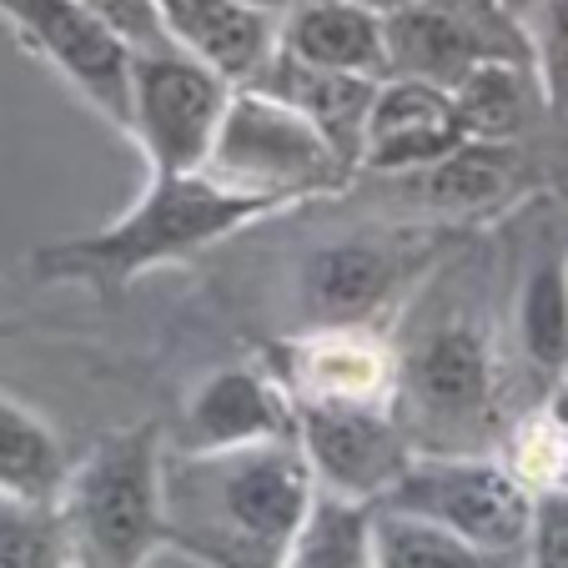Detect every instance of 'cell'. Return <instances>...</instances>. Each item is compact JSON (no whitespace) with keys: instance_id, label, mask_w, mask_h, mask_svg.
Masks as SVG:
<instances>
[{"instance_id":"6da1fadb","label":"cell","mask_w":568,"mask_h":568,"mask_svg":"<svg viewBox=\"0 0 568 568\" xmlns=\"http://www.w3.org/2000/svg\"><path fill=\"white\" fill-rule=\"evenodd\" d=\"M317 498V473L297 433L226 453H182L161 463L166 548L212 568H282Z\"/></svg>"},{"instance_id":"7a4b0ae2","label":"cell","mask_w":568,"mask_h":568,"mask_svg":"<svg viewBox=\"0 0 568 568\" xmlns=\"http://www.w3.org/2000/svg\"><path fill=\"white\" fill-rule=\"evenodd\" d=\"M272 212H287V206L257 192H236L206 172L151 176L146 192L116 222L41 247L31 257V272L51 287H87L101 302H116L151 267L196 257Z\"/></svg>"},{"instance_id":"3957f363","label":"cell","mask_w":568,"mask_h":568,"mask_svg":"<svg viewBox=\"0 0 568 568\" xmlns=\"http://www.w3.org/2000/svg\"><path fill=\"white\" fill-rule=\"evenodd\" d=\"M161 463V428L141 423L106 433L65 473L55 514L75 568H146V558L166 544Z\"/></svg>"},{"instance_id":"277c9868","label":"cell","mask_w":568,"mask_h":568,"mask_svg":"<svg viewBox=\"0 0 568 568\" xmlns=\"http://www.w3.org/2000/svg\"><path fill=\"white\" fill-rule=\"evenodd\" d=\"M202 172L236 192L272 196L282 206L343 192L353 182V166L337 156L333 141L267 87H232Z\"/></svg>"},{"instance_id":"5b68a950","label":"cell","mask_w":568,"mask_h":568,"mask_svg":"<svg viewBox=\"0 0 568 568\" xmlns=\"http://www.w3.org/2000/svg\"><path fill=\"white\" fill-rule=\"evenodd\" d=\"M377 504L423 514L463 534L468 544L524 558L528 518H534V483L508 463L483 458V453H413L403 478Z\"/></svg>"},{"instance_id":"8992f818","label":"cell","mask_w":568,"mask_h":568,"mask_svg":"<svg viewBox=\"0 0 568 568\" xmlns=\"http://www.w3.org/2000/svg\"><path fill=\"white\" fill-rule=\"evenodd\" d=\"M226 101H232V81L182 41L131 55L126 136L146 151L151 176L202 172Z\"/></svg>"},{"instance_id":"52a82bcc","label":"cell","mask_w":568,"mask_h":568,"mask_svg":"<svg viewBox=\"0 0 568 568\" xmlns=\"http://www.w3.org/2000/svg\"><path fill=\"white\" fill-rule=\"evenodd\" d=\"M387 75H413L453 91L488 61L534 65L528 26L508 0H403L383 11Z\"/></svg>"},{"instance_id":"ba28073f","label":"cell","mask_w":568,"mask_h":568,"mask_svg":"<svg viewBox=\"0 0 568 568\" xmlns=\"http://www.w3.org/2000/svg\"><path fill=\"white\" fill-rule=\"evenodd\" d=\"M292 428L307 453L317 488L377 504L413 463L408 433L383 403H343V397H292Z\"/></svg>"},{"instance_id":"9c48e42d","label":"cell","mask_w":568,"mask_h":568,"mask_svg":"<svg viewBox=\"0 0 568 568\" xmlns=\"http://www.w3.org/2000/svg\"><path fill=\"white\" fill-rule=\"evenodd\" d=\"M0 21L21 36L26 51L61 71L116 131L131 126V45L81 0H0Z\"/></svg>"},{"instance_id":"30bf717a","label":"cell","mask_w":568,"mask_h":568,"mask_svg":"<svg viewBox=\"0 0 568 568\" xmlns=\"http://www.w3.org/2000/svg\"><path fill=\"white\" fill-rule=\"evenodd\" d=\"M468 141L453 106V91L433 87V81H413V75H387L377 81L373 111H367L363 131V161L367 172H423L448 151Z\"/></svg>"},{"instance_id":"8fae6325","label":"cell","mask_w":568,"mask_h":568,"mask_svg":"<svg viewBox=\"0 0 568 568\" xmlns=\"http://www.w3.org/2000/svg\"><path fill=\"white\" fill-rule=\"evenodd\" d=\"M287 433H297L287 387L252 367H222L186 403L182 453H226L247 448V443L287 438Z\"/></svg>"},{"instance_id":"7c38bea8","label":"cell","mask_w":568,"mask_h":568,"mask_svg":"<svg viewBox=\"0 0 568 568\" xmlns=\"http://www.w3.org/2000/svg\"><path fill=\"white\" fill-rule=\"evenodd\" d=\"M413 408L433 423H478L494 403V357L468 322H443L403 363Z\"/></svg>"},{"instance_id":"4fadbf2b","label":"cell","mask_w":568,"mask_h":568,"mask_svg":"<svg viewBox=\"0 0 568 568\" xmlns=\"http://www.w3.org/2000/svg\"><path fill=\"white\" fill-rule=\"evenodd\" d=\"M277 51L317 71H353L387 81L383 11L367 0H302L282 16Z\"/></svg>"},{"instance_id":"5bb4252c","label":"cell","mask_w":568,"mask_h":568,"mask_svg":"<svg viewBox=\"0 0 568 568\" xmlns=\"http://www.w3.org/2000/svg\"><path fill=\"white\" fill-rule=\"evenodd\" d=\"M403 262L383 242H333L302 262V307L317 327H367L377 307L393 297Z\"/></svg>"},{"instance_id":"9a60e30c","label":"cell","mask_w":568,"mask_h":568,"mask_svg":"<svg viewBox=\"0 0 568 568\" xmlns=\"http://www.w3.org/2000/svg\"><path fill=\"white\" fill-rule=\"evenodd\" d=\"M161 11H166L176 41L202 55L206 65H216L232 87L257 81L262 65L277 51L282 16L252 11L242 0H161Z\"/></svg>"},{"instance_id":"2e32d148","label":"cell","mask_w":568,"mask_h":568,"mask_svg":"<svg viewBox=\"0 0 568 568\" xmlns=\"http://www.w3.org/2000/svg\"><path fill=\"white\" fill-rule=\"evenodd\" d=\"M247 87H267V91H277L282 101H292L322 136L333 141L337 156L357 172V161H363L367 111H373V97H377L373 75L317 71V65H302V61H292V55L272 51V61L262 65V75L247 81Z\"/></svg>"},{"instance_id":"e0dca14e","label":"cell","mask_w":568,"mask_h":568,"mask_svg":"<svg viewBox=\"0 0 568 568\" xmlns=\"http://www.w3.org/2000/svg\"><path fill=\"white\" fill-rule=\"evenodd\" d=\"M287 397H343V403H383L393 387V363L367 337V327H317L287 357Z\"/></svg>"},{"instance_id":"ac0fdd59","label":"cell","mask_w":568,"mask_h":568,"mask_svg":"<svg viewBox=\"0 0 568 568\" xmlns=\"http://www.w3.org/2000/svg\"><path fill=\"white\" fill-rule=\"evenodd\" d=\"M65 453L51 423L0 393V498L26 508H55L65 488Z\"/></svg>"},{"instance_id":"d6986e66","label":"cell","mask_w":568,"mask_h":568,"mask_svg":"<svg viewBox=\"0 0 568 568\" xmlns=\"http://www.w3.org/2000/svg\"><path fill=\"white\" fill-rule=\"evenodd\" d=\"M373 568H524V558L468 544L423 514L373 504Z\"/></svg>"},{"instance_id":"ffe728a7","label":"cell","mask_w":568,"mask_h":568,"mask_svg":"<svg viewBox=\"0 0 568 568\" xmlns=\"http://www.w3.org/2000/svg\"><path fill=\"white\" fill-rule=\"evenodd\" d=\"M534 101L544 106V87L524 61H488L453 87V106L468 141H514L534 116Z\"/></svg>"},{"instance_id":"44dd1931","label":"cell","mask_w":568,"mask_h":568,"mask_svg":"<svg viewBox=\"0 0 568 568\" xmlns=\"http://www.w3.org/2000/svg\"><path fill=\"white\" fill-rule=\"evenodd\" d=\"M282 568H373V504L317 488Z\"/></svg>"},{"instance_id":"7402d4cb","label":"cell","mask_w":568,"mask_h":568,"mask_svg":"<svg viewBox=\"0 0 568 568\" xmlns=\"http://www.w3.org/2000/svg\"><path fill=\"white\" fill-rule=\"evenodd\" d=\"M514 146L508 141H463L458 151H448L443 161L423 166V192L433 206L448 212H483L508 196L514 186Z\"/></svg>"},{"instance_id":"603a6c76","label":"cell","mask_w":568,"mask_h":568,"mask_svg":"<svg viewBox=\"0 0 568 568\" xmlns=\"http://www.w3.org/2000/svg\"><path fill=\"white\" fill-rule=\"evenodd\" d=\"M518 337L544 377H568V252L544 257L518 297Z\"/></svg>"},{"instance_id":"cb8c5ba5","label":"cell","mask_w":568,"mask_h":568,"mask_svg":"<svg viewBox=\"0 0 568 568\" xmlns=\"http://www.w3.org/2000/svg\"><path fill=\"white\" fill-rule=\"evenodd\" d=\"M71 544L55 508H26L0 498V568H65Z\"/></svg>"},{"instance_id":"d4e9b609","label":"cell","mask_w":568,"mask_h":568,"mask_svg":"<svg viewBox=\"0 0 568 568\" xmlns=\"http://www.w3.org/2000/svg\"><path fill=\"white\" fill-rule=\"evenodd\" d=\"M528 45H534V75L544 87V106L554 116L568 111V0H528L524 11Z\"/></svg>"},{"instance_id":"484cf974","label":"cell","mask_w":568,"mask_h":568,"mask_svg":"<svg viewBox=\"0 0 568 568\" xmlns=\"http://www.w3.org/2000/svg\"><path fill=\"white\" fill-rule=\"evenodd\" d=\"M528 568H568V483H534V518H528Z\"/></svg>"},{"instance_id":"4316f807","label":"cell","mask_w":568,"mask_h":568,"mask_svg":"<svg viewBox=\"0 0 568 568\" xmlns=\"http://www.w3.org/2000/svg\"><path fill=\"white\" fill-rule=\"evenodd\" d=\"M81 6H91V11H97L101 21H106L111 31L131 45V55L156 51V45H176L172 26H166V11H161V0H81Z\"/></svg>"},{"instance_id":"83f0119b","label":"cell","mask_w":568,"mask_h":568,"mask_svg":"<svg viewBox=\"0 0 568 568\" xmlns=\"http://www.w3.org/2000/svg\"><path fill=\"white\" fill-rule=\"evenodd\" d=\"M508 6H514V11H518V16H524V11H528V0H508Z\"/></svg>"},{"instance_id":"f1b7e54d","label":"cell","mask_w":568,"mask_h":568,"mask_svg":"<svg viewBox=\"0 0 568 568\" xmlns=\"http://www.w3.org/2000/svg\"><path fill=\"white\" fill-rule=\"evenodd\" d=\"M558 186H564V192H568V166H564V172H558Z\"/></svg>"},{"instance_id":"f546056e","label":"cell","mask_w":568,"mask_h":568,"mask_svg":"<svg viewBox=\"0 0 568 568\" xmlns=\"http://www.w3.org/2000/svg\"><path fill=\"white\" fill-rule=\"evenodd\" d=\"M564 121H568V111H564Z\"/></svg>"},{"instance_id":"4dcf8cb0","label":"cell","mask_w":568,"mask_h":568,"mask_svg":"<svg viewBox=\"0 0 568 568\" xmlns=\"http://www.w3.org/2000/svg\"><path fill=\"white\" fill-rule=\"evenodd\" d=\"M524 568H528V564H524Z\"/></svg>"}]
</instances>
